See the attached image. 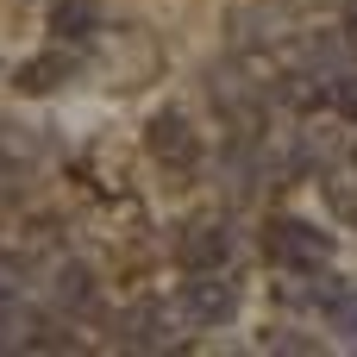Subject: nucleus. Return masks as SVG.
<instances>
[{
  "label": "nucleus",
  "mask_w": 357,
  "mask_h": 357,
  "mask_svg": "<svg viewBox=\"0 0 357 357\" xmlns=\"http://www.w3.org/2000/svg\"><path fill=\"white\" fill-rule=\"evenodd\" d=\"M264 245H270V257H276L282 270H307V276H320V270L333 264V238H326L320 226H307V220H276Z\"/></svg>",
  "instance_id": "nucleus-1"
},
{
  "label": "nucleus",
  "mask_w": 357,
  "mask_h": 357,
  "mask_svg": "<svg viewBox=\"0 0 357 357\" xmlns=\"http://www.w3.org/2000/svg\"><path fill=\"white\" fill-rule=\"evenodd\" d=\"M238 314V282L220 270H188L182 282V320L188 326H226Z\"/></svg>",
  "instance_id": "nucleus-2"
},
{
  "label": "nucleus",
  "mask_w": 357,
  "mask_h": 357,
  "mask_svg": "<svg viewBox=\"0 0 357 357\" xmlns=\"http://www.w3.org/2000/svg\"><path fill=\"white\" fill-rule=\"evenodd\" d=\"M144 151H151L157 163H169V169H195V163H201V138H195V126H188L182 113H157V119L144 126Z\"/></svg>",
  "instance_id": "nucleus-3"
},
{
  "label": "nucleus",
  "mask_w": 357,
  "mask_h": 357,
  "mask_svg": "<svg viewBox=\"0 0 357 357\" xmlns=\"http://www.w3.org/2000/svg\"><path fill=\"white\" fill-rule=\"evenodd\" d=\"M226 257H232V232L226 226H188L176 238V264L182 270H220Z\"/></svg>",
  "instance_id": "nucleus-4"
},
{
  "label": "nucleus",
  "mask_w": 357,
  "mask_h": 357,
  "mask_svg": "<svg viewBox=\"0 0 357 357\" xmlns=\"http://www.w3.org/2000/svg\"><path fill=\"white\" fill-rule=\"evenodd\" d=\"M119 345H138V351H169V320H163V307H132L126 320H119Z\"/></svg>",
  "instance_id": "nucleus-5"
},
{
  "label": "nucleus",
  "mask_w": 357,
  "mask_h": 357,
  "mask_svg": "<svg viewBox=\"0 0 357 357\" xmlns=\"http://www.w3.org/2000/svg\"><path fill=\"white\" fill-rule=\"evenodd\" d=\"M69 75H75V56L50 50V56H31V63L19 69V88H25V94H50V88H63Z\"/></svg>",
  "instance_id": "nucleus-6"
},
{
  "label": "nucleus",
  "mask_w": 357,
  "mask_h": 357,
  "mask_svg": "<svg viewBox=\"0 0 357 357\" xmlns=\"http://www.w3.org/2000/svg\"><path fill=\"white\" fill-rule=\"evenodd\" d=\"M50 31L88 38V31H94V6H88V0H50Z\"/></svg>",
  "instance_id": "nucleus-7"
},
{
  "label": "nucleus",
  "mask_w": 357,
  "mask_h": 357,
  "mask_svg": "<svg viewBox=\"0 0 357 357\" xmlns=\"http://www.w3.org/2000/svg\"><path fill=\"white\" fill-rule=\"evenodd\" d=\"M56 301H63V307H82V301H94V282H88V270H63V282H56Z\"/></svg>",
  "instance_id": "nucleus-8"
},
{
  "label": "nucleus",
  "mask_w": 357,
  "mask_h": 357,
  "mask_svg": "<svg viewBox=\"0 0 357 357\" xmlns=\"http://www.w3.org/2000/svg\"><path fill=\"white\" fill-rule=\"evenodd\" d=\"M333 326H339L345 339H357V295H339V301H333Z\"/></svg>",
  "instance_id": "nucleus-9"
},
{
  "label": "nucleus",
  "mask_w": 357,
  "mask_h": 357,
  "mask_svg": "<svg viewBox=\"0 0 357 357\" xmlns=\"http://www.w3.org/2000/svg\"><path fill=\"white\" fill-rule=\"evenodd\" d=\"M333 107H339L345 119H357V75H339V82H333Z\"/></svg>",
  "instance_id": "nucleus-10"
},
{
  "label": "nucleus",
  "mask_w": 357,
  "mask_h": 357,
  "mask_svg": "<svg viewBox=\"0 0 357 357\" xmlns=\"http://www.w3.org/2000/svg\"><path fill=\"white\" fill-rule=\"evenodd\" d=\"M19 282H25L19 257H6V251H0V301H13V295H19Z\"/></svg>",
  "instance_id": "nucleus-11"
},
{
  "label": "nucleus",
  "mask_w": 357,
  "mask_h": 357,
  "mask_svg": "<svg viewBox=\"0 0 357 357\" xmlns=\"http://www.w3.org/2000/svg\"><path fill=\"white\" fill-rule=\"evenodd\" d=\"M345 38L357 44V0H345Z\"/></svg>",
  "instance_id": "nucleus-12"
},
{
  "label": "nucleus",
  "mask_w": 357,
  "mask_h": 357,
  "mask_svg": "<svg viewBox=\"0 0 357 357\" xmlns=\"http://www.w3.org/2000/svg\"><path fill=\"white\" fill-rule=\"evenodd\" d=\"M351 163H357V151H351Z\"/></svg>",
  "instance_id": "nucleus-13"
}]
</instances>
